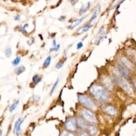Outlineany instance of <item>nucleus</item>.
<instances>
[{"label":"nucleus","instance_id":"1","mask_svg":"<svg viewBox=\"0 0 136 136\" xmlns=\"http://www.w3.org/2000/svg\"><path fill=\"white\" fill-rule=\"evenodd\" d=\"M89 92L93 97L99 102H105L108 99V94L106 90L98 84H93L90 88Z\"/></svg>","mask_w":136,"mask_h":136},{"label":"nucleus","instance_id":"2","mask_svg":"<svg viewBox=\"0 0 136 136\" xmlns=\"http://www.w3.org/2000/svg\"><path fill=\"white\" fill-rule=\"evenodd\" d=\"M78 98L80 103L89 110L92 111H96L97 110V106L95 104L87 95L81 94L78 95Z\"/></svg>","mask_w":136,"mask_h":136},{"label":"nucleus","instance_id":"3","mask_svg":"<svg viewBox=\"0 0 136 136\" xmlns=\"http://www.w3.org/2000/svg\"><path fill=\"white\" fill-rule=\"evenodd\" d=\"M80 113L83 118L87 121L92 123H97V122L95 115L90 111V110H89L84 108L81 111Z\"/></svg>","mask_w":136,"mask_h":136},{"label":"nucleus","instance_id":"4","mask_svg":"<svg viewBox=\"0 0 136 136\" xmlns=\"http://www.w3.org/2000/svg\"><path fill=\"white\" fill-rule=\"evenodd\" d=\"M65 127L69 131H74L77 129V122L74 118L69 119L65 123Z\"/></svg>","mask_w":136,"mask_h":136},{"label":"nucleus","instance_id":"5","mask_svg":"<svg viewBox=\"0 0 136 136\" xmlns=\"http://www.w3.org/2000/svg\"><path fill=\"white\" fill-rule=\"evenodd\" d=\"M24 121V119L19 118L18 119L17 122L15 123L14 127V132H16L17 136H19L21 132V126L22 125Z\"/></svg>","mask_w":136,"mask_h":136},{"label":"nucleus","instance_id":"6","mask_svg":"<svg viewBox=\"0 0 136 136\" xmlns=\"http://www.w3.org/2000/svg\"><path fill=\"white\" fill-rule=\"evenodd\" d=\"M117 69H118V71L121 73V74L126 79V80L129 79L130 75H129L128 72L125 68L123 67V66H121V65H117Z\"/></svg>","mask_w":136,"mask_h":136},{"label":"nucleus","instance_id":"7","mask_svg":"<svg viewBox=\"0 0 136 136\" xmlns=\"http://www.w3.org/2000/svg\"><path fill=\"white\" fill-rule=\"evenodd\" d=\"M102 83L106 87V88H107L108 90H112L113 89V84H112L111 80L110 79L107 77H104L102 78Z\"/></svg>","mask_w":136,"mask_h":136},{"label":"nucleus","instance_id":"8","mask_svg":"<svg viewBox=\"0 0 136 136\" xmlns=\"http://www.w3.org/2000/svg\"><path fill=\"white\" fill-rule=\"evenodd\" d=\"M77 124L80 128L84 129H87L89 125V124L87 123L86 121L81 118H78L77 119Z\"/></svg>","mask_w":136,"mask_h":136},{"label":"nucleus","instance_id":"9","mask_svg":"<svg viewBox=\"0 0 136 136\" xmlns=\"http://www.w3.org/2000/svg\"><path fill=\"white\" fill-rule=\"evenodd\" d=\"M87 16H87V15H86V16H84V17H82L81 18H80V19H77V20H76L74 21H73V22H72V23L71 24V25L68 27V28H69V29H73L74 28H75V27H77L78 25H79L80 23H81V22H83V21L84 19H85V18H86Z\"/></svg>","mask_w":136,"mask_h":136},{"label":"nucleus","instance_id":"10","mask_svg":"<svg viewBox=\"0 0 136 136\" xmlns=\"http://www.w3.org/2000/svg\"><path fill=\"white\" fill-rule=\"evenodd\" d=\"M100 11H101V6L99 5H98L95 8L94 11L93 16L91 18V20L90 21V23H92V22L94 21L96 19V18H97L99 12H100Z\"/></svg>","mask_w":136,"mask_h":136},{"label":"nucleus","instance_id":"11","mask_svg":"<svg viewBox=\"0 0 136 136\" xmlns=\"http://www.w3.org/2000/svg\"><path fill=\"white\" fill-rule=\"evenodd\" d=\"M105 111L107 114L110 115H114L116 114V110L112 106H106L105 107Z\"/></svg>","mask_w":136,"mask_h":136},{"label":"nucleus","instance_id":"12","mask_svg":"<svg viewBox=\"0 0 136 136\" xmlns=\"http://www.w3.org/2000/svg\"><path fill=\"white\" fill-rule=\"evenodd\" d=\"M121 61L123 64L125 66H126L128 68L131 69V70L134 69V67H133V65L131 64V63L125 57H121Z\"/></svg>","mask_w":136,"mask_h":136},{"label":"nucleus","instance_id":"13","mask_svg":"<svg viewBox=\"0 0 136 136\" xmlns=\"http://www.w3.org/2000/svg\"><path fill=\"white\" fill-rule=\"evenodd\" d=\"M87 130H88L90 135H91L92 136H95L98 132V129L95 126L92 125H89Z\"/></svg>","mask_w":136,"mask_h":136},{"label":"nucleus","instance_id":"14","mask_svg":"<svg viewBox=\"0 0 136 136\" xmlns=\"http://www.w3.org/2000/svg\"><path fill=\"white\" fill-rule=\"evenodd\" d=\"M90 27H91V25H84L83 27H81L79 29H78V31H77V33L78 35H80V34H82L83 33L86 32L87 31H88V30L90 29Z\"/></svg>","mask_w":136,"mask_h":136},{"label":"nucleus","instance_id":"15","mask_svg":"<svg viewBox=\"0 0 136 136\" xmlns=\"http://www.w3.org/2000/svg\"><path fill=\"white\" fill-rule=\"evenodd\" d=\"M120 84H121V86L122 87V88L125 89L126 91L128 93H131V87L130 86L129 84L125 82V81H120Z\"/></svg>","mask_w":136,"mask_h":136},{"label":"nucleus","instance_id":"16","mask_svg":"<svg viewBox=\"0 0 136 136\" xmlns=\"http://www.w3.org/2000/svg\"><path fill=\"white\" fill-rule=\"evenodd\" d=\"M26 68H25V66H18L16 69H15V72L17 75H19L21 73H23V72L25 71Z\"/></svg>","mask_w":136,"mask_h":136},{"label":"nucleus","instance_id":"17","mask_svg":"<svg viewBox=\"0 0 136 136\" xmlns=\"http://www.w3.org/2000/svg\"><path fill=\"white\" fill-rule=\"evenodd\" d=\"M90 6V2L88 3V4H87V5L86 6V7H84V5H83L82 7H81L80 9V11H79L80 14H82L84 12H86L89 9Z\"/></svg>","mask_w":136,"mask_h":136},{"label":"nucleus","instance_id":"18","mask_svg":"<svg viewBox=\"0 0 136 136\" xmlns=\"http://www.w3.org/2000/svg\"><path fill=\"white\" fill-rule=\"evenodd\" d=\"M51 60H52V58H51V56H48L47 58L45 59V61L44 62V66L45 68H47L48 67L49 65L51 63Z\"/></svg>","mask_w":136,"mask_h":136},{"label":"nucleus","instance_id":"19","mask_svg":"<svg viewBox=\"0 0 136 136\" xmlns=\"http://www.w3.org/2000/svg\"><path fill=\"white\" fill-rule=\"evenodd\" d=\"M19 101H17L15 102L14 103H13L11 105V106L10 107V109H9V110H10V111L11 112H13V111L16 110V108L17 106L18 105V104H19Z\"/></svg>","mask_w":136,"mask_h":136},{"label":"nucleus","instance_id":"20","mask_svg":"<svg viewBox=\"0 0 136 136\" xmlns=\"http://www.w3.org/2000/svg\"><path fill=\"white\" fill-rule=\"evenodd\" d=\"M12 54V50L10 47H8L5 50V55L7 57H10Z\"/></svg>","mask_w":136,"mask_h":136},{"label":"nucleus","instance_id":"21","mask_svg":"<svg viewBox=\"0 0 136 136\" xmlns=\"http://www.w3.org/2000/svg\"><path fill=\"white\" fill-rule=\"evenodd\" d=\"M104 35H105V33L103 30H101V31H99L98 34V36H98V42H100L101 41H102V39L104 38Z\"/></svg>","mask_w":136,"mask_h":136},{"label":"nucleus","instance_id":"22","mask_svg":"<svg viewBox=\"0 0 136 136\" xmlns=\"http://www.w3.org/2000/svg\"><path fill=\"white\" fill-rule=\"evenodd\" d=\"M20 61H21L20 57L18 56L13 61L12 64L14 66H17V65H19V64L20 62Z\"/></svg>","mask_w":136,"mask_h":136},{"label":"nucleus","instance_id":"23","mask_svg":"<svg viewBox=\"0 0 136 136\" xmlns=\"http://www.w3.org/2000/svg\"><path fill=\"white\" fill-rule=\"evenodd\" d=\"M59 83V79H57V80L56 81V82L54 83V84H53V86L52 88V89H51V94H52L54 93V92L55 91V89L56 88L57 86L58 85Z\"/></svg>","mask_w":136,"mask_h":136},{"label":"nucleus","instance_id":"24","mask_svg":"<svg viewBox=\"0 0 136 136\" xmlns=\"http://www.w3.org/2000/svg\"><path fill=\"white\" fill-rule=\"evenodd\" d=\"M60 136H77L72 134V133L64 131L61 132V134H60Z\"/></svg>","mask_w":136,"mask_h":136},{"label":"nucleus","instance_id":"25","mask_svg":"<svg viewBox=\"0 0 136 136\" xmlns=\"http://www.w3.org/2000/svg\"><path fill=\"white\" fill-rule=\"evenodd\" d=\"M32 81L35 84H38L41 81V78L38 75H35L32 78Z\"/></svg>","mask_w":136,"mask_h":136},{"label":"nucleus","instance_id":"26","mask_svg":"<svg viewBox=\"0 0 136 136\" xmlns=\"http://www.w3.org/2000/svg\"><path fill=\"white\" fill-rule=\"evenodd\" d=\"M78 135H79V136H90V135L87 133L86 131L80 130L78 132Z\"/></svg>","mask_w":136,"mask_h":136},{"label":"nucleus","instance_id":"27","mask_svg":"<svg viewBox=\"0 0 136 136\" xmlns=\"http://www.w3.org/2000/svg\"><path fill=\"white\" fill-rule=\"evenodd\" d=\"M60 48V45L59 44L57 45L56 46H53L50 48V51H58Z\"/></svg>","mask_w":136,"mask_h":136},{"label":"nucleus","instance_id":"28","mask_svg":"<svg viewBox=\"0 0 136 136\" xmlns=\"http://www.w3.org/2000/svg\"><path fill=\"white\" fill-rule=\"evenodd\" d=\"M63 65V62H59V63H57V64L56 65V68L57 69H60L62 68Z\"/></svg>","mask_w":136,"mask_h":136},{"label":"nucleus","instance_id":"29","mask_svg":"<svg viewBox=\"0 0 136 136\" xmlns=\"http://www.w3.org/2000/svg\"><path fill=\"white\" fill-rule=\"evenodd\" d=\"M83 47V42H79V43H78L77 44V49L78 50H79V49H81V48H82Z\"/></svg>","mask_w":136,"mask_h":136},{"label":"nucleus","instance_id":"30","mask_svg":"<svg viewBox=\"0 0 136 136\" xmlns=\"http://www.w3.org/2000/svg\"><path fill=\"white\" fill-rule=\"evenodd\" d=\"M26 27H27V26H26V25H25L23 27H22V26L21 27V31L23 33L26 32Z\"/></svg>","mask_w":136,"mask_h":136},{"label":"nucleus","instance_id":"31","mask_svg":"<svg viewBox=\"0 0 136 136\" xmlns=\"http://www.w3.org/2000/svg\"><path fill=\"white\" fill-rule=\"evenodd\" d=\"M59 20H60V21H63V20H65V17H60L59 19Z\"/></svg>","mask_w":136,"mask_h":136},{"label":"nucleus","instance_id":"32","mask_svg":"<svg viewBox=\"0 0 136 136\" xmlns=\"http://www.w3.org/2000/svg\"><path fill=\"white\" fill-rule=\"evenodd\" d=\"M53 46H56V41L55 40H54L53 42Z\"/></svg>","mask_w":136,"mask_h":136},{"label":"nucleus","instance_id":"33","mask_svg":"<svg viewBox=\"0 0 136 136\" xmlns=\"http://www.w3.org/2000/svg\"><path fill=\"white\" fill-rule=\"evenodd\" d=\"M20 19V16L19 15H18V16H17L16 18H15V20H16V21H18V20H19Z\"/></svg>","mask_w":136,"mask_h":136},{"label":"nucleus","instance_id":"34","mask_svg":"<svg viewBox=\"0 0 136 136\" xmlns=\"http://www.w3.org/2000/svg\"><path fill=\"white\" fill-rule=\"evenodd\" d=\"M2 136V131H1V133H0V136Z\"/></svg>","mask_w":136,"mask_h":136},{"label":"nucleus","instance_id":"35","mask_svg":"<svg viewBox=\"0 0 136 136\" xmlns=\"http://www.w3.org/2000/svg\"><path fill=\"white\" fill-rule=\"evenodd\" d=\"M135 85H136V80L135 81Z\"/></svg>","mask_w":136,"mask_h":136},{"label":"nucleus","instance_id":"36","mask_svg":"<svg viewBox=\"0 0 136 136\" xmlns=\"http://www.w3.org/2000/svg\"><path fill=\"white\" fill-rule=\"evenodd\" d=\"M113 1H115V0H113Z\"/></svg>","mask_w":136,"mask_h":136}]
</instances>
